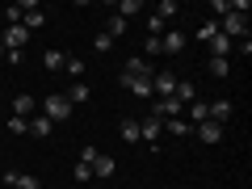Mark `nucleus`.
<instances>
[{"instance_id": "obj_1", "label": "nucleus", "mask_w": 252, "mask_h": 189, "mask_svg": "<svg viewBox=\"0 0 252 189\" xmlns=\"http://www.w3.org/2000/svg\"><path fill=\"white\" fill-rule=\"evenodd\" d=\"M80 164H89V168H93V177H101V181H109V177H114V172H118L114 156L97 152V147H80Z\"/></svg>"}, {"instance_id": "obj_2", "label": "nucleus", "mask_w": 252, "mask_h": 189, "mask_svg": "<svg viewBox=\"0 0 252 189\" xmlns=\"http://www.w3.org/2000/svg\"><path fill=\"white\" fill-rule=\"evenodd\" d=\"M72 114H76V105L63 97V93H55V97L42 101V118H51V122H67Z\"/></svg>"}, {"instance_id": "obj_3", "label": "nucleus", "mask_w": 252, "mask_h": 189, "mask_svg": "<svg viewBox=\"0 0 252 189\" xmlns=\"http://www.w3.org/2000/svg\"><path fill=\"white\" fill-rule=\"evenodd\" d=\"M160 135H164V122H160L156 114H143V118H139V143H147V147L156 152V143H160Z\"/></svg>"}, {"instance_id": "obj_4", "label": "nucleus", "mask_w": 252, "mask_h": 189, "mask_svg": "<svg viewBox=\"0 0 252 189\" xmlns=\"http://www.w3.org/2000/svg\"><path fill=\"white\" fill-rule=\"evenodd\" d=\"M152 63L143 59V55H135V59H126V67H122V80H152Z\"/></svg>"}, {"instance_id": "obj_5", "label": "nucleus", "mask_w": 252, "mask_h": 189, "mask_svg": "<svg viewBox=\"0 0 252 189\" xmlns=\"http://www.w3.org/2000/svg\"><path fill=\"white\" fill-rule=\"evenodd\" d=\"M172 93H177V76H172V72H156L152 76V97H172Z\"/></svg>"}, {"instance_id": "obj_6", "label": "nucleus", "mask_w": 252, "mask_h": 189, "mask_svg": "<svg viewBox=\"0 0 252 189\" xmlns=\"http://www.w3.org/2000/svg\"><path fill=\"white\" fill-rule=\"evenodd\" d=\"M206 46H210V59H227V55L235 51V42H231V38L223 34V30H219L215 38H206Z\"/></svg>"}, {"instance_id": "obj_7", "label": "nucleus", "mask_w": 252, "mask_h": 189, "mask_svg": "<svg viewBox=\"0 0 252 189\" xmlns=\"http://www.w3.org/2000/svg\"><path fill=\"white\" fill-rule=\"evenodd\" d=\"M227 118H231V101H227V97H219V101H210V105H206V122L223 126Z\"/></svg>"}, {"instance_id": "obj_8", "label": "nucleus", "mask_w": 252, "mask_h": 189, "mask_svg": "<svg viewBox=\"0 0 252 189\" xmlns=\"http://www.w3.org/2000/svg\"><path fill=\"white\" fill-rule=\"evenodd\" d=\"M21 9H26V13H21V26H26L30 34H34V30H42V26H46V13L38 9V4H21Z\"/></svg>"}, {"instance_id": "obj_9", "label": "nucleus", "mask_w": 252, "mask_h": 189, "mask_svg": "<svg viewBox=\"0 0 252 189\" xmlns=\"http://www.w3.org/2000/svg\"><path fill=\"white\" fill-rule=\"evenodd\" d=\"M26 42H30V30L26 26H9V30H4V51H21Z\"/></svg>"}, {"instance_id": "obj_10", "label": "nucleus", "mask_w": 252, "mask_h": 189, "mask_svg": "<svg viewBox=\"0 0 252 189\" xmlns=\"http://www.w3.org/2000/svg\"><path fill=\"white\" fill-rule=\"evenodd\" d=\"M34 109H38V101L30 97V93H17V97H13V118H34Z\"/></svg>"}, {"instance_id": "obj_11", "label": "nucleus", "mask_w": 252, "mask_h": 189, "mask_svg": "<svg viewBox=\"0 0 252 189\" xmlns=\"http://www.w3.org/2000/svg\"><path fill=\"white\" fill-rule=\"evenodd\" d=\"M4 189H38V177H30V172H4Z\"/></svg>"}, {"instance_id": "obj_12", "label": "nucleus", "mask_w": 252, "mask_h": 189, "mask_svg": "<svg viewBox=\"0 0 252 189\" xmlns=\"http://www.w3.org/2000/svg\"><path fill=\"white\" fill-rule=\"evenodd\" d=\"M181 46H185V34H181V30H164L160 34V51L164 55H177Z\"/></svg>"}, {"instance_id": "obj_13", "label": "nucleus", "mask_w": 252, "mask_h": 189, "mask_svg": "<svg viewBox=\"0 0 252 189\" xmlns=\"http://www.w3.org/2000/svg\"><path fill=\"white\" fill-rule=\"evenodd\" d=\"M198 139H202L206 147H215L219 139H223V126H215V122H198Z\"/></svg>"}, {"instance_id": "obj_14", "label": "nucleus", "mask_w": 252, "mask_h": 189, "mask_svg": "<svg viewBox=\"0 0 252 189\" xmlns=\"http://www.w3.org/2000/svg\"><path fill=\"white\" fill-rule=\"evenodd\" d=\"M63 97L72 101V105H84V101H89V97H93V89H89V84H84V80H72V89L63 93Z\"/></svg>"}, {"instance_id": "obj_15", "label": "nucleus", "mask_w": 252, "mask_h": 189, "mask_svg": "<svg viewBox=\"0 0 252 189\" xmlns=\"http://www.w3.org/2000/svg\"><path fill=\"white\" fill-rule=\"evenodd\" d=\"M118 135H122L126 143H139V118H122V122H118Z\"/></svg>"}, {"instance_id": "obj_16", "label": "nucleus", "mask_w": 252, "mask_h": 189, "mask_svg": "<svg viewBox=\"0 0 252 189\" xmlns=\"http://www.w3.org/2000/svg\"><path fill=\"white\" fill-rule=\"evenodd\" d=\"M51 130H55V122H51V118H42V114H34V118H30V135L46 139V135H51Z\"/></svg>"}, {"instance_id": "obj_17", "label": "nucleus", "mask_w": 252, "mask_h": 189, "mask_svg": "<svg viewBox=\"0 0 252 189\" xmlns=\"http://www.w3.org/2000/svg\"><path fill=\"white\" fill-rule=\"evenodd\" d=\"M42 63H46V72H63V63H67V55H63L59 46H51V51L42 55Z\"/></svg>"}, {"instance_id": "obj_18", "label": "nucleus", "mask_w": 252, "mask_h": 189, "mask_svg": "<svg viewBox=\"0 0 252 189\" xmlns=\"http://www.w3.org/2000/svg\"><path fill=\"white\" fill-rule=\"evenodd\" d=\"M172 97H177L181 105H193V101H198V89H193L189 80H177V93H172Z\"/></svg>"}, {"instance_id": "obj_19", "label": "nucleus", "mask_w": 252, "mask_h": 189, "mask_svg": "<svg viewBox=\"0 0 252 189\" xmlns=\"http://www.w3.org/2000/svg\"><path fill=\"white\" fill-rule=\"evenodd\" d=\"M63 72L72 76V80H80V76H84V72H89V63H84V59H80V55H67V63H63Z\"/></svg>"}, {"instance_id": "obj_20", "label": "nucleus", "mask_w": 252, "mask_h": 189, "mask_svg": "<svg viewBox=\"0 0 252 189\" xmlns=\"http://www.w3.org/2000/svg\"><path fill=\"white\" fill-rule=\"evenodd\" d=\"M114 13L122 21H130V17H139V13H143V4H139V0H122V4H114Z\"/></svg>"}, {"instance_id": "obj_21", "label": "nucleus", "mask_w": 252, "mask_h": 189, "mask_svg": "<svg viewBox=\"0 0 252 189\" xmlns=\"http://www.w3.org/2000/svg\"><path fill=\"white\" fill-rule=\"evenodd\" d=\"M164 130H168V135H172V139H185V135H189V130H193V126H189V122H185V118H168V122H164Z\"/></svg>"}, {"instance_id": "obj_22", "label": "nucleus", "mask_w": 252, "mask_h": 189, "mask_svg": "<svg viewBox=\"0 0 252 189\" xmlns=\"http://www.w3.org/2000/svg\"><path fill=\"white\" fill-rule=\"evenodd\" d=\"M101 34H109V38H122V34H126V21L118 17V13H109V26L101 30Z\"/></svg>"}, {"instance_id": "obj_23", "label": "nucleus", "mask_w": 252, "mask_h": 189, "mask_svg": "<svg viewBox=\"0 0 252 189\" xmlns=\"http://www.w3.org/2000/svg\"><path fill=\"white\" fill-rule=\"evenodd\" d=\"M122 84H126L130 93H135V97H143V101L152 97V80H122Z\"/></svg>"}, {"instance_id": "obj_24", "label": "nucleus", "mask_w": 252, "mask_h": 189, "mask_svg": "<svg viewBox=\"0 0 252 189\" xmlns=\"http://www.w3.org/2000/svg\"><path fill=\"white\" fill-rule=\"evenodd\" d=\"M156 17H160V21H172V17H177V4H172V0H160V4H156Z\"/></svg>"}, {"instance_id": "obj_25", "label": "nucleus", "mask_w": 252, "mask_h": 189, "mask_svg": "<svg viewBox=\"0 0 252 189\" xmlns=\"http://www.w3.org/2000/svg\"><path fill=\"white\" fill-rule=\"evenodd\" d=\"M227 72H231L227 59H210V76H215V80H227Z\"/></svg>"}, {"instance_id": "obj_26", "label": "nucleus", "mask_w": 252, "mask_h": 189, "mask_svg": "<svg viewBox=\"0 0 252 189\" xmlns=\"http://www.w3.org/2000/svg\"><path fill=\"white\" fill-rule=\"evenodd\" d=\"M164 30H168V21H160V17L152 13V17H147V38H160Z\"/></svg>"}, {"instance_id": "obj_27", "label": "nucleus", "mask_w": 252, "mask_h": 189, "mask_svg": "<svg viewBox=\"0 0 252 189\" xmlns=\"http://www.w3.org/2000/svg\"><path fill=\"white\" fill-rule=\"evenodd\" d=\"M215 34H219V21H215V17L198 26V38H202V42H206V38H215Z\"/></svg>"}, {"instance_id": "obj_28", "label": "nucleus", "mask_w": 252, "mask_h": 189, "mask_svg": "<svg viewBox=\"0 0 252 189\" xmlns=\"http://www.w3.org/2000/svg\"><path fill=\"white\" fill-rule=\"evenodd\" d=\"M210 13H215V21H223L227 13H231V0H215V4H210Z\"/></svg>"}, {"instance_id": "obj_29", "label": "nucleus", "mask_w": 252, "mask_h": 189, "mask_svg": "<svg viewBox=\"0 0 252 189\" xmlns=\"http://www.w3.org/2000/svg\"><path fill=\"white\" fill-rule=\"evenodd\" d=\"M9 130H13V135H30V122H26V118H13V114H9Z\"/></svg>"}, {"instance_id": "obj_30", "label": "nucleus", "mask_w": 252, "mask_h": 189, "mask_svg": "<svg viewBox=\"0 0 252 189\" xmlns=\"http://www.w3.org/2000/svg\"><path fill=\"white\" fill-rule=\"evenodd\" d=\"M109 46H114V38H109V34H97V42H93V51H109Z\"/></svg>"}, {"instance_id": "obj_31", "label": "nucleus", "mask_w": 252, "mask_h": 189, "mask_svg": "<svg viewBox=\"0 0 252 189\" xmlns=\"http://www.w3.org/2000/svg\"><path fill=\"white\" fill-rule=\"evenodd\" d=\"M143 55H160V38H147V42H143Z\"/></svg>"}, {"instance_id": "obj_32", "label": "nucleus", "mask_w": 252, "mask_h": 189, "mask_svg": "<svg viewBox=\"0 0 252 189\" xmlns=\"http://www.w3.org/2000/svg\"><path fill=\"white\" fill-rule=\"evenodd\" d=\"M76 181H93V168H89V164H76Z\"/></svg>"}, {"instance_id": "obj_33", "label": "nucleus", "mask_w": 252, "mask_h": 189, "mask_svg": "<svg viewBox=\"0 0 252 189\" xmlns=\"http://www.w3.org/2000/svg\"><path fill=\"white\" fill-rule=\"evenodd\" d=\"M4 55H9V51H4V42H0V59H4Z\"/></svg>"}]
</instances>
